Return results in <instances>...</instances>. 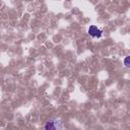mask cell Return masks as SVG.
<instances>
[{"instance_id": "cell-1", "label": "cell", "mask_w": 130, "mask_h": 130, "mask_svg": "<svg viewBox=\"0 0 130 130\" xmlns=\"http://www.w3.org/2000/svg\"><path fill=\"white\" fill-rule=\"evenodd\" d=\"M63 127L62 122L59 120H50L46 123L45 129L47 130H53V129H61Z\"/></svg>"}, {"instance_id": "cell-2", "label": "cell", "mask_w": 130, "mask_h": 130, "mask_svg": "<svg viewBox=\"0 0 130 130\" xmlns=\"http://www.w3.org/2000/svg\"><path fill=\"white\" fill-rule=\"evenodd\" d=\"M87 32L92 38H101L102 37V30L100 28H98V26H95V25H90L88 27Z\"/></svg>"}, {"instance_id": "cell-3", "label": "cell", "mask_w": 130, "mask_h": 130, "mask_svg": "<svg viewBox=\"0 0 130 130\" xmlns=\"http://www.w3.org/2000/svg\"><path fill=\"white\" fill-rule=\"evenodd\" d=\"M124 64H125L126 67H129V66H130V64H129V56L125 57V59H124Z\"/></svg>"}, {"instance_id": "cell-4", "label": "cell", "mask_w": 130, "mask_h": 130, "mask_svg": "<svg viewBox=\"0 0 130 130\" xmlns=\"http://www.w3.org/2000/svg\"><path fill=\"white\" fill-rule=\"evenodd\" d=\"M54 1H59V0H54Z\"/></svg>"}]
</instances>
